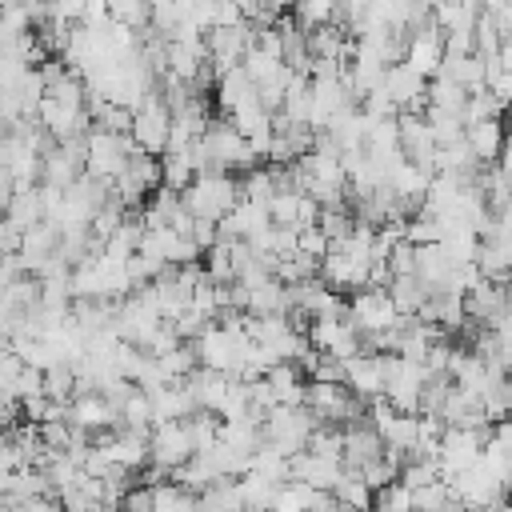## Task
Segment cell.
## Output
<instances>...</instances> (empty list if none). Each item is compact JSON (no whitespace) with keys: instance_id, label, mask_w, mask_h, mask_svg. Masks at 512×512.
<instances>
[{"instance_id":"1","label":"cell","mask_w":512,"mask_h":512,"mask_svg":"<svg viewBox=\"0 0 512 512\" xmlns=\"http://www.w3.org/2000/svg\"><path fill=\"white\" fill-rule=\"evenodd\" d=\"M180 200H184V212H188L192 220L220 224V220L236 208V200H240V180L228 176V172H204V176H196V180L180 192Z\"/></svg>"},{"instance_id":"2","label":"cell","mask_w":512,"mask_h":512,"mask_svg":"<svg viewBox=\"0 0 512 512\" xmlns=\"http://www.w3.org/2000/svg\"><path fill=\"white\" fill-rule=\"evenodd\" d=\"M312 432H316V420H312V412H308L304 404H292V408H288V404H276V408L264 416V424H260L264 444H272V448L284 452V456L304 452Z\"/></svg>"},{"instance_id":"3","label":"cell","mask_w":512,"mask_h":512,"mask_svg":"<svg viewBox=\"0 0 512 512\" xmlns=\"http://www.w3.org/2000/svg\"><path fill=\"white\" fill-rule=\"evenodd\" d=\"M448 488H452V496H456L468 512H496V508L504 504V496H508V484H504L500 476H492L480 460H476L472 468L448 476Z\"/></svg>"},{"instance_id":"4","label":"cell","mask_w":512,"mask_h":512,"mask_svg":"<svg viewBox=\"0 0 512 512\" xmlns=\"http://www.w3.org/2000/svg\"><path fill=\"white\" fill-rule=\"evenodd\" d=\"M132 152H136L132 136H116V132H100V128H92V132L84 136L88 176H96V180H104V184H112V180L124 172V164H128Z\"/></svg>"},{"instance_id":"5","label":"cell","mask_w":512,"mask_h":512,"mask_svg":"<svg viewBox=\"0 0 512 512\" xmlns=\"http://www.w3.org/2000/svg\"><path fill=\"white\" fill-rule=\"evenodd\" d=\"M168 132H172V108L160 100V92H152L136 112H132V144L136 152L148 156H164L168 152Z\"/></svg>"},{"instance_id":"6","label":"cell","mask_w":512,"mask_h":512,"mask_svg":"<svg viewBox=\"0 0 512 512\" xmlns=\"http://www.w3.org/2000/svg\"><path fill=\"white\" fill-rule=\"evenodd\" d=\"M396 320H400V312L384 288H360L348 296V324L360 336H380V332L396 328Z\"/></svg>"},{"instance_id":"7","label":"cell","mask_w":512,"mask_h":512,"mask_svg":"<svg viewBox=\"0 0 512 512\" xmlns=\"http://www.w3.org/2000/svg\"><path fill=\"white\" fill-rule=\"evenodd\" d=\"M428 384V368L416 360H400L388 356V372H384V400L396 412H420V392Z\"/></svg>"},{"instance_id":"8","label":"cell","mask_w":512,"mask_h":512,"mask_svg":"<svg viewBox=\"0 0 512 512\" xmlns=\"http://www.w3.org/2000/svg\"><path fill=\"white\" fill-rule=\"evenodd\" d=\"M192 432H188V420H168V424H152L148 432V460L160 468V472H176L192 460Z\"/></svg>"},{"instance_id":"9","label":"cell","mask_w":512,"mask_h":512,"mask_svg":"<svg viewBox=\"0 0 512 512\" xmlns=\"http://www.w3.org/2000/svg\"><path fill=\"white\" fill-rule=\"evenodd\" d=\"M160 188V156H148V152H132L124 172L112 180V200L116 204H140L148 192Z\"/></svg>"},{"instance_id":"10","label":"cell","mask_w":512,"mask_h":512,"mask_svg":"<svg viewBox=\"0 0 512 512\" xmlns=\"http://www.w3.org/2000/svg\"><path fill=\"white\" fill-rule=\"evenodd\" d=\"M384 372H388L384 352H360V356L344 360V388L368 404V400L384 396Z\"/></svg>"},{"instance_id":"11","label":"cell","mask_w":512,"mask_h":512,"mask_svg":"<svg viewBox=\"0 0 512 512\" xmlns=\"http://www.w3.org/2000/svg\"><path fill=\"white\" fill-rule=\"evenodd\" d=\"M340 440H344V452H340L344 468H364V464H372L384 452V440H380V432L368 420H348Z\"/></svg>"},{"instance_id":"12","label":"cell","mask_w":512,"mask_h":512,"mask_svg":"<svg viewBox=\"0 0 512 512\" xmlns=\"http://www.w3.org/2000/svg\"><path fill=\"white\" fill-rule=\"evenodd\" d=\"M116 420H120L116 408L100 392H80V396L68 400V424L80 428V432H100V428H108Z\"/></svg>"},{"instance_id":"13","label":"cell","mask_w":512,"mask_h":512,"mask_svg":"<svg viewBox=\"0 0 512 512\" xmlns=\"http://www.w3.org/2000/svg\"><path fill=\"white\" fill-rule=\"evenodd\" d=\"M464 144H468V152L476 156V164L488 168V164H496L500 152H504V124H500V120L468 124V128H464Z\"/></svg>"},{"instance_id":"14","label":"cell","mask_w":512,"mask_h":512,"mask_svg":"<svg viewBox=\"0 0 512 512\" xmlns=\"http://www.w3.org/2000/svg\"><path fill=\"white\" fill-rule=\"evenodd\" d=\"M480 408L488 420H508L512 416V372L504 368H488V380L480 388Z\"/></svg>"},{"instance_id":"15","label":"cell","mask_w":512,"mask_h":512,"mask_svg":"<svg viewBox=\"0 0 512 512\" xmlns=\"http://www.w3.org/2000/svg\"><path fill=\"white\" fill-rule=\"evenodd\" d=\"M252 100H260V96H256V84H252L240 68L216 76V104H220V112L232 116L236 108H244V104H252Z\"/></svg>"},{"instance_id":"16","label":"cell","mask_w":512,"mask_h":512,"mask_svg":"<svg viewBox=\"0 0 512 512\" xmlns=\"http://www.w3.org/2000/svg\"><path fill=\"white\" fill-rule=\"evenodd\" d=\"M332 500L336 508H352V512H368L372 504V488L364 484V476L356 468H340L336 484H332Z\"/></svg>"},{"instance_id":"17","label":"cell","mask_w":512,"mask_h":512,"mask_svg":"<svg viewBox=\"0 0 512 512\" xmlns=\"http://www.w3.org/2000/svg\"><path fill=\"white\" fill-rule=\"evenodd\" d=\"M196 512H244L236 480H216L196 496Z\"/></svg>"},{"instance_id":"18","label":"cell","mask_w":512,"mask_h":512,"mask_svg":"<svg viewBox=\"0 0 512 512\" xmlns=\"http://www.w3.org/2000/svg\"><path fill=\"white\" fill-rule=\"evenodd\" d=\"M152 512H196V496L180 484H152Z\"/></svg>"},{"instance_id":"19","label":"cell","mask_w":512,"mask_h":512,"mask_svg":"<svg viewBox=\"0 0 512 512\" xmlns=\"http://www.w3.org/2000/svg\"><path fill=\"white\" fill-rule=\"evenodd\" d=\"M496 168H500V176H504V180H508V188H512V144H504V152H500V164H496Z\"/></svg>"},{"instance_id":"20","label":"cell","mask_w":512,"mask_h":512,"mask_svg":"<svg viewBox=\"0 0 512 512\" xmlns=\"http://www.w3.org/2000/svg\"><path fill=\"white\" fill-rule=\"evenodd\" d=\"M256 4H260L264 12H272V16H280V12H284V8H292L296 0H256Z\"/></svg>"},{"instance_id":"21","label":"cell","mask_w":512,"mask_h":512,"mask_svg":"<svg viewBox=\"0 0 512 512\" xmlns=\"http://www.w3.org/2000/svg\"><path fill=\"white\" fill-rule=\"evenodd\" d=\"M500 124H504V144H512V108H508V116Z\"/></svg>"}]
</instances>
